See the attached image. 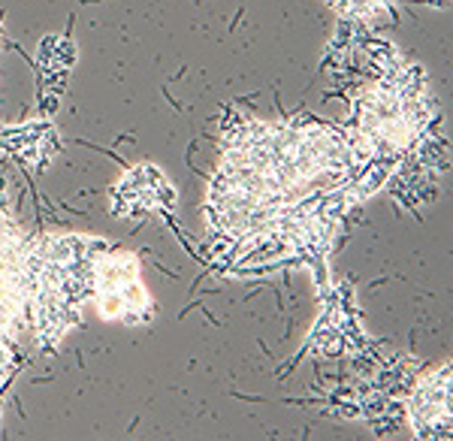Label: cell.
<instances>
[{
	"mask_svg": "<svg viewBox=\"0 0 453 441\" xmlns=\"http://www.w3.org/2000/svg\"><path fill=\"white\" fill-rule=\"evenodd\" d=\"M369 164L348 130L320 121L239 124L209 194L221 239L251 245H320L360 190Z\"/></svg>",
	"mask_w": 453,
	"mask_h": 441,
	"instance_id": "obj_1",
	"label": "cell"
},
{
	"mask_svg": "<svg viewBox=\"0 0 453 441\" xmlns=\"http://www.w3.org/2000/svg\"><path fill=\"white\" fill-rule=\"evenodd\" d=\"M435 121L438 109L426 76L387 51L384 70L354 97V128L348 134L369 164L387 166L418 149Z\"/></svg>",
	"mask_w": 453,
	"mask_h": 441,
	"instance_id": "obj_2",
	"label": "cell"
},
{
	"mask_svg": "<svg viewBox=\"0 0 453 441\" xmlns=\"http://www.w3.org/2000/svg\"><path fill=\"white\" fill-rule=\"evenodd\" d=\"M34 242L0 205V351L31 321Z\"/></svg>",
	"mask_w": 453,
	"mask_h": 441,
	"instance_id": "obj_3",
	"label": "cell"
},
{
	"mask_svg": "<svg viewBox=\"0 0 453 441\" xmlns=\"http://www.w3.org/2000/svg\"><path fill=\"white\" fill-rule=\"evenodd\" d=\"M88 293L104 321L140 323L151 318L149 293L142 288L140 263L134 254H109L106 245L104 251L97 248L88 267Z\"/></svg>",
	"mask_w": 453,
	"mask_h": 441,
	"instance_id": "obj_4",
	"label": "cell"
},
{
	"mask_svg": "<svg viewBox=\"0 0 453 441\" xmlns=\"http://www.w3.org/2000/svg\"><path fill=\"white\" fill-rule=\"evenodd\" d=\"M411 426L420 438H448L450 436V366H438L426 372L414 387Z\"/></svg>",
	"mask_w": 453,
	"mask_h": 441,
	"instance_id": "obj_5",
	"label": "cell"
},
{
	"mask_svg": "<svg viewBox=\"0 0 453 441\" xmlns=\"http://www.w3.org/2000/svg\"><path fill=\"white\" fill-rule=\"evenodd\" d=\"M339 16L354 19V21H372L381 19L393 6V0H326Z\"/></svg>",
	"mask_w": 453,
	"mask_h": 441,
	"instance_id": "obj_6",
	"label": "cell"
}]
</instances>
